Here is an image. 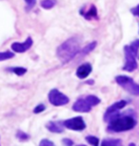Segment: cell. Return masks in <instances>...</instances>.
<instances>
[{"label":"cell","mask_w":139,"mask_h":146,"mask_svg":"<svg viewBox=\"0 0 139 146\" xmlns=\"http://www.w3.org/2000/svg\"><path fill=\"white\" fill-rule=\"evenodd\" d=\"M81 51V39L77 36L70 37L57 48V57L63 64L70 61Z\"/></svg>","instance_id":"cell-1"},{"label":"cell","mask_w":139,"mask_h":146,"mask_svg":"<svg viewBox=\"0 0 139 146\" xmlns=\"http://www.w3.org/2000/svg\"><path fill=\"white\" fill-rule=\"evenodd\" d=\"M139 51V39H135L132 41L130 45H126L124 47V54H125V64L122 67L124 71L132 73L137 69V58Z\"/></svg>","instance_id":"cell-2"},{"label":"cell","mask_w":139,"mask_h":146,"mask_svg":"<svg viewBox=\"0 0 139 146\" xmlns=\"http://www.w3.org/2000/svg\"><path fill=\"white\" fill-rule=\"evenodd\" d=\"M136 120L135 118L130 115H122L120 117L115 118L111 122L109 123L108 129L111 132L115 133H120V132H125L132 130L135 127Z\"/></svg>","instance_id":"cell-3"},{"label":"cell","mask_w":139,"mask_h":146,"mask_svg":"<svg viewBox=\"0 0 139 146\" xmlns=\"http://www.w3.org/2000/svg\"><path fill=\"white\" fill-rule=\"evenodd\" d=\"M100 98L96 96H87L85 98H80L73 103L72 110L79 113H89L92 107L100 103Z\"/></svg>","instance_id":"cell-4"},{"label":"cell","mask_w":139,"mask_h":146,"mask_svg":"<svg viewBox=\"0 0 139 146\" xmlns=\"http://www.w3.org/2000/svg\"><path fill=\"white\" fill-rule=\"evenodd\" d=\"M115 81L128 93L133 96H139V84L136 83L132 78L127 76H117L115 78Z\"/></svg>","instance_id":"cell-5"},{"label":"cell","mask_w":139,"mask_h":146,"mask_svg":"<svg viewBox=\"0 0 139 146\" xmlns=\"http://www.w3.org/2000/svg\"><path fill=\"white\" fill-rule=\"evenodd\" d=\"M49 101L53 104V106L59 107V106H64L66 104L69 103V98L64 95L63 93H61L60 91H58L57 89H53L50 91L49 93Z\"/></svg>","instance_id":"cell-6"},{"label":"cell","mask_w":139,"mask_h":146,"mask_svg":"<svg viewBox=\"0 0 139 146\" xmlns=\"http://www.w3.org/2000/svg\"><path fill=\"white\" fill-rule=\"evenodd\" d=\"M65 128L72 131H83L86 129V123L82 117H74L64 121Z\"/></svg>","instance_id":"cell-7"},{"label":"cell","mask_w":139,"mask_h":146,"mask_svg":"<svg viewBox=\"0 0 139 146\" xmlns=\"http://www.w3.org/2000/svg\"><path fill=\"white\" fill-rule=\"evenodd\" d=\"M32 38L28 36L27 39L24 41V42H13L12 44V50L15 53H18V54H22V53H25L29 50L30 48L32 46Z\"/></svg>","instance_id":"cell-8"},{"label":"cell","mask_w":139,"mask_h":146,"mask_svg":"<svg viewBox=\"0 0 139 146\" xmlns=\"http://www.w3.org/2000/svg\"><path fill=\"white\" fill-rule=\"evenodd\" d=\"M92 67L90 63H83L76 70V76L80 79H84L92 73Z\"/></svg>","instance_id":"cell-9"},{"label":"cell","mask_w":139,"mask_h":146,"mask_svg":"<svg viewBox=\"0 0 139 146\" xmlns=\"http://www.w3.org/2000/svg\"><path fill=\"white\" fill-rule=\"evenodd\" d=\"M46 127L51 133H62L64 131V121H49Z\"/></svg>","instance_id":"cell-10"},{"label":"cell","mask_w":139,"mask_h":146,"mask_svg":"<svg viewBox=\"0 0 139 146\" xmlns=\"http://www.w3.org/2000/svg\"><path fill=\"white\" fill-rule=\"evenodd\" d=\"M127 105V102L125 100H120L117 102L111 104V105L107 109L106 113H113V112H119L121 109H123Z\"/></svg>","instance_id":"cell-11"},{"label":"cell","mask_w":139,"mask_h":146,"mask_svg":"<svg viewBox=\"0 0 139 146\" xmlns=\"http://www.w3.org/2000/svg\"><path fill=\"white\" fill-rule=\"evenodd\" d=\"M101 146H123L120 139H105L102 140Z\"/></svg>","instance_id":"cell-12"},{"label":"cell","mask_w":139,"mask_h":146,"mask_svg":"<svg viewBox=\"0 0 139 146\" xmlns=\"http://www.w3.org/2000/svg\"><path fill=\"white\" fill-rule=\"evenodd\" d=\"M86 19H92V18H96L97 17V10L95 8L94 5H92L91 8L87 11L85 13L82 15Z\"/></svg>","instance_id":"cell-13"},{"label":"cell","mask_w":139,"mask_h":146,"mask_svg":"<svg viewBox=\"0 0 139 146\" xmlns=\"http://www.w3.org/2000/svg\"><path fill=\"white\" fill-rule=\"evenodd\" d=\"M96 44H97L96 41H94V42H92V43H89L88 45H86V46L82 49V50L80 51L81 54L85 56V54H90L91 52H92V51L94 50V48L96 47Z\"/></svg>","instance_id":"cell-14"},{"label":"cell","mask_w":139,"mask_h":146,"mask_svg":"<svg viewBox=\"0 0 139 146\" xmlns=\"http://www.w3.org/2000/svg\"><path fill=\"white\" fill-rule=\"evenodd\" d=\"M41 7L45 10H51L56 5V0H42Z\"/></svg>","instance_id":"cell-15"},{"label":"cell","mask_w":139,"mask_h":146,"mask_svg":"<svg viewBox=\"0 0 139 146\" xmlns=\"http://www.w3.org/2000/svg\"><path fill=\"white\" fill-rule=\"evenodd\" d=\"M14 56V54L13 52L10 51H5V52H0V61H5L10 58H13Z\"/></svg>","instance_id":"cell-16"},{"label":"cell","mask_w":139,"mask_h":146,"mask_svg":"<svg viewBox=\"0 0 139 146\" xmlns=\"http://www.w3.org/2000/svg\"><path fill=\"white\" fill-rule=\"evenodd\" d=\"M10 72H13V74H15V75H17L19 76L25 75L27 73V69L26 68H23V67H13L9 69Z\"/></svg>","instance_id":"cell-17"},{"label":"cell","mask_w":139,"mask_h":146,"mask_svg":"<svg viewBox=\"0 0 139 146\" xmlns=\"http://www.w3.org/2000/svg\"><path fill=\"white\" fill-rule=\"evenodd\" d=\"M86 140L91 145H94V146H98V144H99V139H98L97 137H94V136H88V137H86Z\"/></svg>","instance_id":"cell-18"},{"label":"cell","mask_w":139,"mask_h":146,"mask_svg":"<svg viewBox=\"0 0 139 146\" xmlns=\"http://www.w3.org/2000/svg\"><path fill=\"white\" fill-rule=\"evenodd\" d=\"M16 137L19 139L20 140H27L30 139V136L28 134L24 133V132H21V131H18L17 134H16Z\"/></svg>","instance_id":"cell-19"},{"label":"cell","mask_w":139,"mask_h":146,"mask_svg":"<svg viewBox=\"0 0 139 146\" xmlns=\"http://www.w3.org/2000/svg\"><path fill=\"white\" fill-rule=\"evenodd\" d=\"M39 146H55V145H54V143L53 141H51L50 139H42L41 141H40Z\"/></svg>","instance_id":"cell-20"},{"label":"cell","mask_w":139,"mask_h":146,"mask_svg":"<svg viewBox=\"0 0 139 146\" xmlns=\"http://www.w3.org/2000/svg\"><path fill=\"white\" fill-rule=\"evenodd\" d=\"M45 109H46V107L44 104H38V105L34 108V114H39V113H42Z\"/></svg>","instance_id":"cell-21"},{"label":"cell","mask_w":139,"mask_h":146,"mask_svg":"<svg viewBox=\"0 0 139 146\" xmlns=\"http://www.w3.org/2000/svg\"><path fill=\"white\" fill-rule=\"evenodd\" d=\"M25 2L29 9H32L35 6V4H36V0H25Z\"/></svg>","instance_id":"cell-22"},{"label":"cell","mask_w":139,"mask_h":146,"mask_svg":"<svg viewBox=\"0 0 139 146\" xmlns=\"http://www.w3.org/2000/svg\"><path fill=\"white\" fill-rule=\"evenodd\" d=\"M62 143H63L64 146H72L73 145V141L70 139H62Z\"/></svg>","instance_id":"cell-23"},{"label":"cell","mask_w":139,"mask_h":146,"mask_svg":"<svg viewBox=\"0 0 139 146\" xmlns=\"http://www.w3.org/2000/svg\"><path fill=\"white\" fill-rule=\"evenodd\" d=\"M130 12H132V13L133 15L138 16L139 17V5H137V6L134 7V8H132V9L130 10Z\"/></svg>","instance_id":"cell-24"},{"label":"cell","mask_w":139,"mask_h":146,"mask_svg":"<svg viewBox=\"0 0 139 146\" xmlns=\"http://www.w3.org/2000/svg\"><path fill=\"white\" fill-rule=\"evenodd\" d=\"M129 146H135V144H134V143H133V142H132V143H130Z\"/></svg>","instance_id":"cell-25"},{"label":"cell","mask_w":139,"mask_h":146,"mask_svg":"<svg viewBox=\"0 0 139 146\" xmlns=\"http://www.w3.org/2000/svg\"><path fill=\"white\" fill-rule=\"evenodd\" d=\"M77 146H86V145H83V144H80V145H77Z\"/></svg>","instance_id":"cell-26"}]
</instances>
